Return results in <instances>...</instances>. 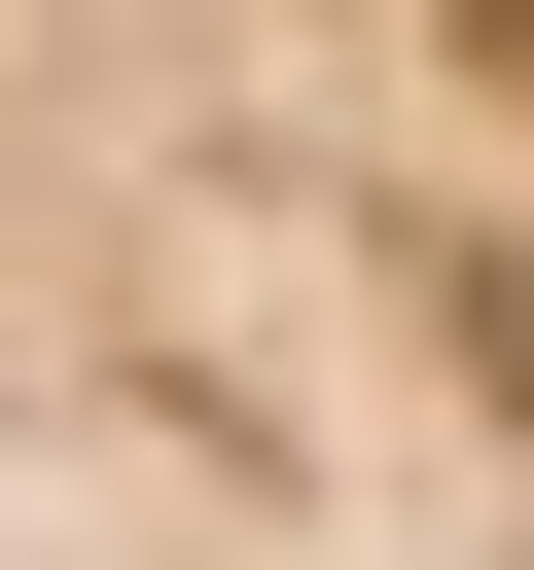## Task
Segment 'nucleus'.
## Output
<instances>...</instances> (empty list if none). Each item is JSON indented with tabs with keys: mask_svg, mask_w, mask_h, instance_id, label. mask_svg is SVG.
Here are the masks:
<instances>
[{
	"mask_svg": "<svg viewBox=\"0 0 534 570\" xmlns=\"http://www.w3.org/2000/svg\"><path fill=\"white\" fill-rule=\"evenodd\" d=\"M0 570H534V0H0Z\"/></svg>",
	"mask_w": 534,
	"mask_h": 570,
	"instance_id": "obj_1",
	"label": "nucleus"
}]
</instances>
